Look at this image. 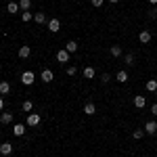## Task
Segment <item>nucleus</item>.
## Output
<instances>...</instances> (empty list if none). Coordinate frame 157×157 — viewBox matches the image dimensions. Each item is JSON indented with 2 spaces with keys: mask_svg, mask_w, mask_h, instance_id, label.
I'll return each mask as SVG.
<instances>
[{
  "mask_svg": "<svg viewBox=\"0 0 157 157\" xmlns=\"http://www.w3.org/2000/svg\"><path fill=\"white\" fill-rule=\"evenodd\" d=\"M149 2H151V4H153V6H155V4H157V0H149Z\"/></svg>",
  "mask_w": 157,
  "mask_h": 157,
  "instance_id": "33",
  "label": "nucleus"
},
{
  "mask_svg": "<svg viewBox=\"0 0 157 157\" xmlns=\"http://www.w3.org/2000/svg\"><path fill=\"white\" fill-rule=\"evenodd\" d=\"M40 124V115L38 113H29L27 115V126H38Z\"/></svg>",
  "mask_w": 157,
  "mask_h": 157,
  "instance_id": "7",
  "label": "nucleus"
},
{
  "mask_svg": "<svg viewBox=\"0 0 157 157\" xmlns=\"http://www.w3.org/2000/svg\"><path fill=\"white\" fill-rule=\"evenodd\" d=\"M34 21H36V23H48V19H46V15H44V13H36V15H34Z\"/></svg>",
  "mask_w": 157,
  "mask_h": 157,
  "instance_id": "16",
  "label": "nucleus"
},
{
  "mask_svg": "<svg viewBox=\"0 0 157 157\" xmlns=\"http://www.w3.org/2000/svg\"><path fill=\"white\" fill-rule=\"evenodd\" d=\"M109 50H111V55H113V57H121V52H124L120 44H113V46H111Z\"/></svg>",
  "mask_w": 157,
  "mask_h": 157,
  "instance_id": "20",
  "label": "nucleus"
},
{
  "mask_svg": "<svg viewBox=\"0 0 157 157\" xmlns=\"http://www.w3.org/2000/svg\"><path fill=\"white\" fill-rule=\"evenodd\" d=\"M65 50H67L69 55H71V52H75V50H78V42H75V40H69V42L65 44Z\"/></svg>",
  "mask_w": 157,
  "mask_h": 157,
  "instance_id": "15",
  "label": "nucleus"
},
{
  "mask_svg": "<svg viewBox=\"0 0 157 157\" xmlns=\"http://www.w3.org/2000/svg\"><path fill=\"white\" fill-rule=\"evenodd\" d=\"M48 32H52V34H57V32H61V21L59 19H48Z\"/></svg>",
  "mask_w": 157,
  "mask_h": 157,
  "instance_id": "2",
  "label": "nucleus"
},
{
  "mask_svg": "<svg viewBox=\"0 0 157 157\" xmlns=\"http://www.w3.org/2000/svg\"><path fill=\"white\" fill-rule=\"evenodd\" d=\"M0 124H13V113H9V111L0 113Z\"/></svg>",
  "mask_w": 157,
  "mask_h": 157,
  "instance_id": "10",
  "label": "nucleus"
},
{
  "mask_svg": "<svg viewBox=\"0 0 157 157\" xmlns=\"http://www.w3.org/2000/svg\"><path fill=\"white\" fill-rule=\"evenodd\" d=\"M21 109H23L25 113H29V111L34 109V103H32V101H23V105H21Z\"/></svg>",
  "mask_w": 157,
  "mask_h": 157,
  "instance_id": "23",
  "label": "nucleus"
},
{
  "mask_svg": "<svg viewBox=\"0 0 157 157\" xmlns=\"http://www.w3.org/2000/svg\"><path fill=\"white\" fill-rule=\"evenodd\" d=\"M145 105H147V98H145V97H140V94H138V97H134V107L143 109Z\"/></svg>",
  "mask_w": 157,
  "mask_h": 157,
  "instance_id": "13",
  "label": "nucleus"
},
{
  "mask_svg": "<svg viewBox=\"0 0 157 157\" xmlns=\"http://www.w3.org/2000/svg\"><path fill=\"white\" fill-rule=\"evenodd\" d=\"M13 134H15V136H23L25 134V126L23 124H15V126H13Z\"/></svg>",
  "mask_w": 157,
  "mask_h": 157,
  "instance_id": "9",
  "label": "nucleus"
},
{
  "mask_svg": "<svg viewBox=\"0 0 157 157\" xmlns=\"http://www.w3.org/2000/svg\"><path fill=\"white\" fill-rule=\"evenodd\" d=\"M103 2H105V0H90V4H92L94 9H98V6H103Z\"/></svg>",
  "mask_w": 157,
  "mask_h": 157,
  "instance_id": "28",
  "label": "nucleus"
},
{
  "mask_svg": "<svg viewBox=\"0 0 157 157\" xmlns=\"http://www.w3.org/2000/svg\"><path fill=\"white\" fill-rule=\"evenodd\" d=\"M138 40H140L143 44H149V42H151V32H147V29H143V32L138 34Z\"/></svg>",
  "mask_w": 157,
  "mask_h": 157,
  "instance_id": "8",
  "label": "nucleus"
},
{
  "mask_svg": "<svg viewBox=\"0 0 157 157\" xmlns=\"http://www.w3.org/2000/svg\"><path fill=\"white\" fill-rule=\"evenodd\" d=\"M151 113H153V115H157V105H153V107H151Z\"/></svg>",
  "mask_w": 157,
  "mask_h": 157,
  "instance_id": "31",
  "label": "nucleus"
},
{
  "mask_svg": "<svg viewBox=\"0 0 157 157\" xmlns=\"http://www.w3.org/2000/svg\"><path fill=\"white\" fill-rule=\"evenodd\" d=\"M109 80H111V75H109V73H103V75H101V82H105V84H107Z\"/></svg>",
  "mask_w": 157,
  "mask_h": 157,
  "instance_id": "30",
  "label": "nucleus"
},
{
  "mask_svg": "<svg viewBox=\"0 0 157 157\" xmlns=\"http://www.w3.org/2000/svg\"><path fill=\"white\" fill-rule=\"evenodd\" d=\"M155 17H157V9H155V6H153V9L149 11V19H155Z\"/></svg>",
  "mask_w": 157,
  "mask_h": 157,
  "instance_id": "29",
  "label": "nucleus"
},
{
  "mask_svg": "<svg viewBox=\"0 0 157 157\" xmlns=\"http://www.w3.org/2000/svg\"><path fill=\"white\" fill-rule=\"evenodd\" d=\"M6 11L11 13V15L19 13V11H21V9H19V2H9V4H6Z\"/></svg>",
  "mask_w": 157,
  "mask_h": 157,
  "instance_id": "14",
  "label": "nucleus"
},
{
  "mask_svg": "<svg viewBox=\"0 0 157 157\" xmlns=\"http://www.w3.org/2000/svg\"><path fill=\"white\" fill-rule=\"evenodd\" d=\"M17 55H19V59H27V57L32 55V48H29V46H21Z\"/></svg>",
  "mask_w": 157,
  "mask_h": 157,
  "instance_id": "11",
  "label": "nucleus"
},
{
  "mask_svg": "<svg viewBox=\"0 0 157 157\" xmlns=\"http://www.w3.org/2000/svg\"><path fill=\"white\" fill-rule=\"evenodd\" d=\"M115 80H117V82H121V84H126V82H128V71H124V69H121V71H117Z\"/></svg>",
  "mask_w": 157,
  "mask_h": 157,
  "instance_id": "17",
  "label": "nucleus"
},
{
  "mask_svg": "<svg viewBox=\"0 0 157 157\" xmlns=\"http://www.w3.org/2000/svg\"><path fill=\"white\" fill-rule=\"evenodd\" d=\"M132 136L136 138V140H140V138L145 136V130H134V132H132Z\"/></svg>",
  "mask_w": 157,
  "mask_h": 157,
  "instance_id": "26",
  "label": "nucleus"
},
{
  "mask_svg": "<svg viewBox=\"0 0 157 157\" xmlns=\"http://www.w3.org/2000/svg\"><path fill=\"white\" fill-rule=\"evenodd\" d=\"M34 80H36L34 71H23V73H21V82H23L25 86H32V84H34Z\"/></svg>",
  "mask_w": 157,
  "mask_h": 157,
  "instance_id": "1",
  "label": "nucleus"
},
{
  "mask_svg": "<svg viewBox=\"0 0 157 157\" xmlns=\"http://www.w3.org/2000/svg\"><path fill=\"white\" fill-rule=\"evenodd\" d=\"M11 92V84L4 80V82H0V94H9Z\"/></svg>",
  "mask_w": 157,
  "mask_h": 157,
  "instance_id": "19",
  "label": "nucleus"
},
{
  "mask_svg": "<svg viewBox=\"0 0 157 157\" xmlns=\"http://www.w3.org/2000/svg\"><path fill=\"white\" fill-rule=\"evenodd\" d=\"M145 134H157V121L155 120H149L145 124Z\"/></svg>",
  "mask_w": 157,
  "mask_h": 157,
  "instance_id": "3",
  "label": "nucleus"
},
{
  "mask_svg": "<svg viewBox=\"0 0 157 157\" xmlns=\"http://www.w3.org/2000/svg\"><path fill=\"white\" fill-rule=\"evenodd\" d=\"M109 2H120V0H109Z\"/></svg>",
  "mask_w": 157,
  "mask_h": 157,
  "instance_id": "34",
  "label": "nucleus"
},
{
  "mask_svg": "<svg viewBox=\"0 0 157 157\" xmlns=\"http://www.w3.org/2000/svg\"><path fill=\"white\" fill-rule=\"evenodd\" d=\"M13 153V145L11 143H0V155H11Z\"/></svg>",
  "mask_w": 157,
  "mask_h": 157,
  "instance_id": "4",
  "label": "nucleus"
},
{
  "mask_svg": "<svg viewBox=\"0 0 157 157\" xmlns=\"http://www.w3.org/2000/svg\"><path fill=\"white\" fill-rule=\"evenodd\" d=\"M21 17H23V23H27V21H32V19H34V15H32L29 11H23V13H21Z\"/></svg>",
  "mask_w": 157,
  "mask_h": 157,
  "instance_id": "24",
  "label": "nucleus"
},
{
  "mask_svg": "<svg viewBox=\"0 0 157 157\" xmlns=\"http://www.w3.org/2000/svg\"><path fill=\"white\" fill-rule=\"evenodd\" d=\"M57 61H59V63H67V61H69V52H67L65 48L57 50Z\"/></svg>",
  "mask_w": 157,
  "mask_h": 157,
  "instance_id": "5",
  "label": "nucleus"
},
{
  "mask_svg": "<svg viewBox=\"0 0 157 157\" xmlns=\"http://www.w3.org/2000/svg\"><path fill=\"white\" fill-rule=\"evenodd\" d=\"M75 73H78V67L75 65H69L67 67V75H75Z\"/></svg>",
  "mask_w": 157,
  "mask_h": 157,
  "instance_id": "27",
  "label": "nucleus"
},
{
  "mask_svg": "<svg viewBox=\"0 0 157 157\" xmlns=\"http://www.w3.org/2000/svg\"><path fill=\"white\" fill-rule=\"evenodd\" d=\"M2 107H4V98L0 97V109H2Z\"/></svg>",
  "mask_w": 157,
  "mask_h": 157,
  "instance_id": "32",
  "label": "nucleus"
},
{
  "mask_svg": "<svg viewBox=\"0 0 157 157\" xmlns=\"http://www.w3.org/2000/svg\"><path fill=\"white\" fill-rule=\"evenodd\" d=\"M40 80L48 84V82H52V80H55V75H52V71H50V69H44V71H42V75H40Z\"/></svg>",
  "mask_w": 157,
  "mask_h": 157,
  "instance_id": "6",
  "label": "nucleus"
},
{
  "mask_svg": "<svg viewBox=\"0 0 157 157\" xmlns=\"http://www.w3.org/2000/svg\"><path fill=\"white\" fill-rule=\"evenodd\" d=\"M124 61H126V65H134V55H132V52H128V55L124 57Z\"/></svg>",
  "mask_w": 157,
  "mask_h": 157,
  "instance_id": "25",
  "label": "nucleus"
},
{
  "mask_svg": "<svg viewBox=\"0 0 157 157\" xmlns=\"http://www.w3.org/2000/svg\"><path fill=\"white\" fill-rule=\"evenodd\" d=\"M147 90H149V92H155L157 90V80H149V82H147Z\"/></svg>",
  "mask_w": 157,
  "mask_h": 157,
  "instance_id": "22",
  "label": "nucleus"
},
{
  "mask_svg": "<svg viewBox=\"0 0 157 157\" xmlns=\"http://www.w3.org/2000/svg\"><path fill=\"white\" fill-rule=\"evenodd\" d=\"M19 9L21 11H29L32 9V0H19Z\"/></svg>",
  "mask_w": 157,
  "mask_h": 157,
  "instance_id": "21",
  "label": "nucleus"
},
{
  "mask_svg": "<svg viewBox=\"0 0 157 157\" xmlns=\"http://www.w3.org/2000/svg\"><path fill=\"white\" fill-rule=\"evenodd\" d=\"M84 113H86V115H94V113H97L94 103H86V105H84Z\"/></svg>",
  "mask_w": 157,
  "mask_h": 157,
  "instance_id": "12",
  "label": "nucleus"
},
{
  "mask_svg": "<svg viewBox=\"0 0 157 157\" xmlns=\"http://www.w3.org/2000/svg\"><path fill=\"white\" fill-rule=\"evenodd\" d=\"M94 75H97L94 67H84V78H86V80H92Z\"/></svg>",
  "mask_w": 157,
  "mask_h": 157,
  "instance_id": "18",
  "label": "nucleus"
}]
</instances>
